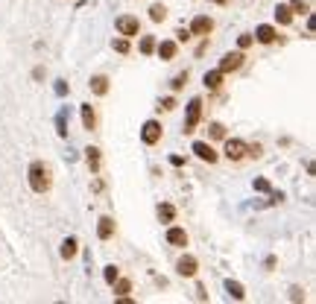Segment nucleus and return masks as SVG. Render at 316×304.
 <instances>
[{
    "mask_svg": "<svg viewBox=\"0 0 316 304\" xmlns=\"http://www.w3.org/2000/svg\"><path fill=\"white\" fill-rule=\"evenodd\" d=\"M27 179H30V187L32 193H50V187H53V170H50V164H44V161H32L30 170H27Z\"/></svg>",
    "mask_w": 316,
    "mask_h": 304,
    "instance_id": "f257e3e1",
    "label": "nucleus"
},
{
    "mask_svg": "<svg viewBox=\"0 0 316 304\" xmlns=\"http://www.w3.org/2000/svg\"><path fill=\"white\" fill-rule=\"evenodd\" d=\"M114 30H117V35H123V38H135L141 32V21L135 15H120L114 21Z\"/></svg>",
    "mask_w": 316,
    "mask_h": 304,
    "instance_id": "f03ea898",
    "label": "nucleus"
},
{
    "mask_svg": "<svg viewBox=\"0 0 316 304\" xmlns=\"http://www.w3.org/2000/svg\"><path fill=\"white\" fill-rule=\"evenodd\" d=\"M222 155H225L228 161H243V158H246V141H240V138H225Z\"/></svg>",
    "mask_w": 316,
    "mask_h": 304,
    "instance_id": "7ed1b4c3",
    "label": "nucleus"
},
{
    "mask_svg": "<svg viewBox=\"0 0 316 304\" xmlns=\"http://www.w3.org/2000/svg\"><path fill=\"white\" fill-rule=\"evenodd\" d=\"M199 117H202V100H199V97H193V100L188 102V120H185V135L196 132V126H199Z\"/></svg>",
    "mask_w": 316,
    "mask_h": 304,
    "instance_id": "20e7f679",
    "label": "nucleus"
},
{
    "mask_svg": "<svg viewBox=\"0 0 316 304\" xmlns=\"http://www.w3.org/2000/svg\"><path fill=\"white\" fill-rule=\"evenodd\" d=\"M161 132H164V129H161V123L158 120H147L144 123V129H141V141H144L147 147H156L158 141H161Z\"/></svg>",
    "mask_w": 316,
    "mask_h": 304,
    "instance_id": "39448f33",
    "label": "nucleus"
},
{
    "mask_svg": "<svg viewBox=\"0 0 316 304\" xmlns=\"http://www.w3.org/2000/svg\"><path fill=\"white\" fill-rule=\"evenodd\" d=\"M243 59H246V56H243V50L225 53V56L220 59V70H222V73H234V70H240V67H243Z\"/></svg>",
    "mask_w": 316,
    "mask_h": 304,
    "instance_id": "423d86ee",
    "label": "nucleus"
},
{
    "mask_svg": "<svg viewBox=\"0 0 316 304\" xmlns=\"http://www.w3.org/2000/svg\"><path fill=\"white\" fill-rule=\"evenodd\" d=\"M193 155H196L199 161H208V164L217 161V152H214V147H211L208 141H193Z\"/></svg>",
    "mask_w": 316,
    "mask_h": 304,
    "instance_id": "0eeeda50",
    "label": "nucleus"
},
{
    "mask_svg": "<svg viewBox=\"0 0 316 304\" xmlns=\"http://www.w3.org/2000/svg\"><path fill=\"white\" fill-rule=\"evenodd\" d=\"M211 30H214V21H211L208 15H196V18L190 21V35H208Z\"/></svg>",
    "mask_w": 316,
    "mask_h": 304,
    "instance_id": "6e6552de",
    "label": "nucleus"
},
{
    "mask_svg": "<svg viewBox=\"0 0 316 304\" xmlns=\"http://www.w3.org/2000/svg\"><path fill=\"white\" fill-rule=\"evenodd\" d=\"M176 269H179V275H182V278H193V275H196V269H199V260H196L193 254H185V257L176 263Z\"/></svg>",
    "mask_w": 316,
    "mask_h": 304,
    "instance_id": "1a4fd4ad",
    "label": "nucleus"
},
{
    "mask_svg": "<svg viewBox=\"0 0 316 304\" xmlns=\"http://www.w3.org/2000/svg\"><path fill=\"white\" fill-rule=\"evenodd\" d=\"M85 164H88L91 176L100 173V167H103V152H100V147H88V150H85Z\"/></svg>",
    "mask_w": 316,
    "mask_h": 304,
    "instance_id": "9d476101",
    "label": "nucleus"
},
{
    "mask_svg": "<svg viewBox=\"0 0 316 304\" xmlns=\"http://www.w3.org/2000/svg\"><path fill=\"white\" fill-rule=\"evenodd\" d=\"M167 243L176 246V249H185V246H188V231H185V228H179V225L167 228Z\"/></svg>",
    "mask_w": 316,
    "mask_h": 304,
    "instance_id": "9b49d317",
    "label": "nucleus"
},
{
    "mask_svg": "<svg viewBox=\"0 0 316 304\" xmlns=\"http://www.w3.org/2000/svg\"><path fill=\"white\" fill-rule=\"evenodd\" d=\"M97 237H100V240H111V237H114V219H111V216H100V222H97Z\"/></svg>",
    "mask_w": 316,
    "mask_h": 304,
    "instance_id": "f8f14e48",
    "label": "nucleus"
},
{
    "mask_svg": "<svg viewBox=\"0 0 316 304\" xmlns=\"http://www.w3.org/2000/svg\"><path fill=\"white\" fill-rule=\"evenodd\" d=\"M255 38H258L261 44H272V41L278 38V30H275L272 24H261V27L255 30Z\"/></svg>",
    "mask_w": 316,
    "mask_h": 304,
    "instance_id": "ddd939ff",
    "label": "nucleus"
},
{
    "mask_svg": "<svg viewBox=\"0 0 316 304\" xmlns=\"http://www.w3.org/2000/svg\"><path fill=\"white\" fill-rule=\"evenodd\" d=\"M79 114H82V126H85L88 132H94L97 129V111L91 108V102H82V105H79Z\"/></svg>",
    "mask_w": 316,
    "mask_h": 304,
    "instance_id": "4468645a",
    "label": "nucleus"
},
{
    "mask_svg": "<svg viewBox=\"0 0 316 304\" xmlns=\"http://www.w3.org/2000/svg\"><path fill=\"white\" fill-rule=\"evenodd\" d=\"M156 50H158V59L161 61H170V59H176L179 44L176 41H161V44H156Z\"/></svg>",
    "mask_w": 316,
    "mask_h": 304,
    "instance_id": "2eb2a0df",
    "label": "nucleus"
},
{
    "mask_svg": "<svg viewBox=\"0 0 316 304\" xmlns=\"http://www.w3.org/2000/svg\"><path fill=\"white\" fill-rule=\"evenodd\" d=\"M88 88H91V94H97V97H105V94H108V76H103V73L91 76Z\"/></svg>",
    "mask_w": 316,
    "mask_h": 304,
    "instance_id": "dca6fc26",
    "label": "nucleus"
},
{
    "mask_svg": "<svg viewBox=\"0 0 316 304\" xmlns=\"http://www.w3.org/2000/svg\"><path fill=\"white\" fill-rule=\"evenodd\" d=\"M222 76H225V73H222L220 67H217V70H208L202 82H205V88H208V91H220V85H222Z\"/></svg>",
    "mask_w": 316,
    "mask_h": 304,
    "instance_id": "f3484780",
    "label": "nucleus"
},
{
    "mask_svg": "<svg viewBox=\"0 0 316 304\" xmlns=\"http://www.w3.org/2000/svg\"><path fill=\"white\" fill-rule=\"evenodd\" d=\"M76 252H79V243H76V237H67L62 243V249H59V254H62L64 260H73L76 257Z\"/></svg>",
    "mask_w": 316,
    "mask_h": 304,
    "instance_id": "a211bd4d",
    "label": "nucleus"
},
{
    "mask_svg": "<svg viewBox=\"0 0 316 304\" xmlns=\"http://www.w3.org/2000/svg\"><path fill=\"white\" fill-rule=\"evenodd\" d=\"M225 293H228L234 302H243V299H246V290H243L240 281H225Z\"/></svg>",
    "mask_w": 316,
    "mask_h": 304,
    "instance_id": "6ab92c4d",
    "label": "nucleus"
},
{
    "mask_svg": "<svg viewBox=\"0 0 316 304\" xmlns=\"http://www.w3.org/2000/svg\"><path fill=\"white\" fill-rule=\"evenodd\" d=\"M158 219H161V222H173V219H176V208H173L170 202H161V205H158Z\"/></svg>",
    "mask_w": 316,
    "mask_h": 304,
    "instance_id": "aec40b11",
    "label": "nucleus"
},
{
    "mask_svg": "<svg viewBox=\"0 0 316 304\" xmlns=\"http://www.w3.org/2000/svg\"><path fill=\"white\" fill-rule=\"evenodd\" d=\"M293 15H311V0H290Z\"/></svg>",
    "mask_w": 316,
    "mask_h": 304,
    "instance_id": "412c9836",
    "label": "nucleus"
},
{
    "mask_svg": "<svg viewBox=\"0 0 316 304\" xmlns=\"http://www.w3.org/2000/svg\"><path fill=\"white\" fill-rule=\"evenodd\" d=\"M275 21L287 27V24H293V12H290V6H275Z\"/></svg>",
    "mask_w": 316,
    "mask_h": 304,
    "instance_id": "4be33fe9",
    "label": "nucleus"
},
{
    "mask_svg": "<svg viewBox=\"0 0 316 304\" xmlns=\"http://www.w3.org/2000/svg\"><path fill=\"white\" fill-rule=\"evenodd\" d=\"M111 287H114V296H129L132 293V281L129 278H117Z\"/></svg>",
    "mask_w": 316,
    "mask_h": 304,
    "instance_id": "5701e85b",
    "label": "nucleus"
},
{
    "mask_svg": "<svg viewBox=\"0 0 316 304\" xmlns=\"http://www.w3.org/2000/svg\"><path fill=\"white\" fill-rule=\"evenodd\" d=\"M150 18H153L156 24H161V21L167 18V6H164V3H153V6H150Z\"/></svg>",
    "mask_w": 316,
    "mask_h": 304,
    "instance_id": "b1692460",
    "label": "nucleus"
},
{
    "mask_svg": "<svg viewBox=\"0 0 316 304\" xmlns=\"http://www.w3.org/2000/svg\"><path fill=\"white\" fill-rule=\"evenodd\" d=\"M138 50H141L144 56L156 53V38H153V35H144V38H141V44H138Z\"/></svg>",
    "mask_w": 316,
    "mask_h": 304,
    "instance_id": "393cba45",
    "label": "nucleus"
},
{
    "mask_svg": "<svg viewBox=\"0 0 316 304\" xmlns=\"http://www.w3.org/2000/svg\"><path fill=\"white\" fill-rule=\"evenodd\" d=\"M111 47H114V53H120V56H126L129 50H132V47H129V38H123V35H120V38H114V41H111Z\"/></svg>",
    "mask_w": 316,
    "mask_h": 304,
    "instance_id": "a878e982",
    "label": "nucleus"
},
{
    "mask_svg": "<svg viewBox=\"0 0 316 304\" xmlns=\"http://www.w3.org/2000/svg\"><path fill=\"white\" fill-rule=\"evenodd\" d=\"M185 85H188V70L176 73V76H173V82H170V88H173V91H182Z\"/></svg>",
    "mask_w": 316,
    "mask_h": 304,
    "instance_id": "bb28decb",
    "label": "nucleus"
},
{
    "mask_svg": "<svg viewBox=\"0 0 316 304\" xmlns=\"http://www.w3.org/2000/svg\"><path fill=\"white\" fill-rule=\"evenodd\" d=\"M103 278H105V284L111 287V284H114V281L120 278V269H117L114 263H108V266H105V272H103Z\"/></svg>",
    "mask_w": 316,
    "mask_h": 304,
    "instance_id": "cd10ccee",
    "label": "nucleus"
},
{
    "mask_svg": "<svg viewBox=\"0 0 316 304\" xmlns=\"http://www.w3.org/2000/svg\"><path fill=\"white\" fill-rule=\"evenodd\" d=\"M56 132H59V138H67V120H64V111H59V117H56Z\"/></svg>",
    "mask_w": 316,
    "mask_h": 304,
    "instance_id": "c85d7f7f",
    "label": "nucleus"
},
{
    "mask_svg": "<svg viewBox=\"0 0 316 304\" xmlns=\"http://www.w3.org/2000/svg\"><path fill=\"white\" fill-rule=\"evenodd\" d=\"M255 44V35H249V32H246V35H240V38H237V47H240V50H249V47H252Z\"/></svg>",
    "mask_w": 316,
    "mask_h": 304,
    "instance_id": "c756f323",
    "label": "nucleus"
},
{
    "mask_svg": "<svg viewBox=\"0 0 316 304\" xmlns=\"http://www.w3.org/2000/svg\"><path fill=\"white\" fill-rule=\"evenodd\" d=\"M246 155H252V158H261V155H263V147H261V144H246Z\"/></svg>",
    "mask_w": 316,
    "mask_h": 304,
    "instance_id": "7c9ffc66",
    "label": "nucleus"
},
{
    "mask_svg": "<svg viewBox=\"0 0 316 304\" xmlns=\"http://www.w3.org/2000/svg\"><path fill=\"white\" fill-rule=\"evenodd\" d=\"M208 129H211V138H225V126L222 123H211Z\"/></svg>",
    "mask_w": 316,
    "mask_h": 304,
    "instance_id": "2f4dec72",
    "label": "nucleus"
},
{
    "mask_svg": "<svg viewBox=\"0 0 316 304\" xmlns=\"http://www.w3.org/2000/svg\"><path fill=\"white\" fill-rule=\"evenodd\" d=\"M252 187H255V190H261V193H269V190H272L266 179H255V184H252Z\"/></svg>",
    "mask_w": 316,
    "mask_h": 304,
    "instance_id": "473e14b6",
    "label": "nucleus"
},
{
    "mask_svg": "<svg viewBox=\"0 0 316 304\" xmlns=\"http://www.w3.org/2000/svg\"><path fill=\"white\" fill-rule=\"evenodd\" d=\"M161 108H164V111H173V108H176V100H173V97H167V100L161 102Z\"/></svg>",
    "mask_w": 316,
    "mask_h": 304,
    "instance_id": "72a5a7b5",
    "label": "nucleus"
},
{
    "mask_svg": "<svg viewBox=\"0 0 316 304\" xmlns=\"http://www.w3.org/2000/svg\"><path fill=\"white\" fill-rule=\"evenodd\" d=\"M67 91H70V85H67V82H56V94H59V97H64Z\"/></svg>",
    "mask_w": 316,
    "mask_h": 304,
    "instance_id": "f704fd0d",
    "label": "nucleus"
},
{
    "mask_svg": "<svg viewBox=\"0 0 316 304\" xmlns=\"http://www.w3.org/2000/svg\"><path fill=\"white\" fill-rule=\"evenodd\" d=\"M170 164H173V167H182V164H185V158H182V155H173V158H170Z\"/></svg>",
    "mask_w": 316,
    "mask_h": 304,
    "instance_id": "c9c22d12",
    "label": "nucleus"
},
{
    "mask_svg": "<svg viewBox=\"0 0 316 304\" xmlns=\"http://www.w3.org/2000/svg\"><path fill=\"white\" fill-rule=\"evenodd\" d=\"M290 299H293V302H299V299H302V290H299V287H293V290H290Z\"/></svg>",
    "mask_w": 316,
    "mask_h": 304,
    "instance_id": "e433bc0d",
    "label": "nucleus"
},
{
    "mask_svg": "<svg viewBox=\"0 0 316 304\" xmlns=\"http://www.w3.org/2000/svg\"><path fill=\"white\" fill-rule=\"evenodd\" d=\"M193 35H190V30H179V41H190Z\"/></svg>",
    "mask_w": 316,
    "mask_h": 304,
    "instance_id": "4c0bfd02",
    "label": "nucleus"
},
{
    "mask_svg": "<svg viewBox=\"0 0 316 304\" xmlns=\"http://www.w3.org/2000/svg\"><path fill=\"white\" fill-rule=\"evenodd\" d=\"M196 299H199V302H205V299H208V296H205V287H196Z\"/></svg>",
    "mask_w": 316,
    "mask_h": 304,
    "instance_id": "58836bf2",
    "label": "nucleus"
},
{
    "mask_svg": "<svg viewBox=\"0 0 316 304\" xmlns=\"http://www.w3.org/2000/svg\"><path fill=\"white\" fill-rule=\"evenodd\" d=\"M91 187H94V193H100V190H103L105 184H103V179H94V184H91Z\"/></svg>",
    "mask_w": 316,
    "mask_h": 304,
    "instance_id": "ea45409f",
    "label": "nucleus"
},
{
    "mask_svg": "<svg viewBox=\"0 0 316 304\" xmlns=\"http://www.w3.org/2000/svg\"><path fill=\"white\" fill-rule=\"evenodd\" d=\"M211 3H217V6H228L231 0H211Z\"/></svg>",
    "mask_w": 316,
    "mask_h": 304,
    "instance_id": "a19ab883",
    "label": "nucleus"
}]
</instances>
